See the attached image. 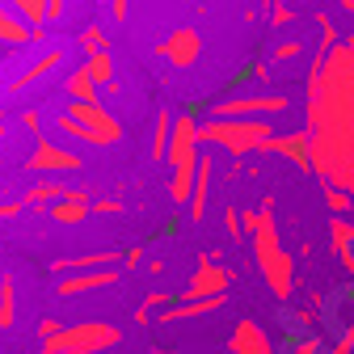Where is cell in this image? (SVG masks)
Wrapping results in <instances>:
<instances>
[{
	"label": "cell",
	"instance_id": "ee69618b",
	"mask_svg": "<svg viewBox=\"0 0 354 354\" xmlns=\"http://www.w3.org/2000/svg\"><path fill=\"white\" fill-rule=\"evenodd\" d=\"M160 354H177V350H160Z\"/></svg>",
	"mask_w": 354,
	"mask_h": 354
},
{
	"label": "cell",
	"instance_id": "1f68e13d",
	"mask_svg": "<svg viewBox=\"0 0 354 354\" xmlns=\"http://www.w3.org/2000/svg\"><path fill=\"white\" fill-rule=\"evenodd\" d=\"M169 304H173V299H169V291H148L140 308H148V313H152V308H169Z\"/></svg>",
	"mask_w": 354,
	"mask_h": 354
},
{
	"label": "cell",
	"instance_id": "836d02e7",
	"mask_svg": "<svg viewBox=\"0 0 354 354\" xmlns=\"http://www.w3.org/2000/svg\"><path fill=\"white\" fill-rule=\"evenodd\" d=\"M21 211H26V203H21V198H13V203H0V219H17Z\"/></svg>",
	"mask_w": 354,
	"mask_h": 354
},
{
	"label": "cell",
	"instance_id": "9a60e30c",
	"mask_svg": "<svg viewBox=\"0 0 354 354\" xmlns=\"http://www.w3.org/2000/svg\"><path fill=\"white\" fill-rule=\"evenodd\" d=\"M211 173H215V160L211 156H198V177H194V194H190V219L198 224L203 211H207V194H211Z\"/></svg>",
	"mask_w": 354,
	"mask_h": 354
},
{
	"label": "cell",
	"instance_id": "f35d334b",
	"mask_svg": "<svg viewBox=\"0 0 354 354\" xmlns=\"http://www.w3.org/2000/svg\"><path fill=\"white\" fill-rule=\"evenodd\" d=\"M321 354H354V346H346V342H329Z\"/></svg>",
	"mask_w": 354,
	"mask_h": 354
},
{
	"label": "cell",
	"instance_id": "44dd1931",
	"mask_svg": "<svg viewBox=\"0 0 354 354\" xmlns=\"http://www.w3.org/2000/svg\"><path fill=\"white\" fill-rule=\"evenodd\" d=\"M9 5H13V13H17L30 30H38L42 21H47V13H51V9H47V0H9Z\"/></svg>",
	"mask_w": 354,
	"mask_h": 354
},
{
	"label": "cell",
	"instance_id": "7c38bea8",
	"mask_svg": "<svg viewBox=\"0 0 354 354\" xmlns=\"http://www.w3.org/2000/svg\"><path fill=\"white\" fill-rule=\"evenodd\" d=\"M228 350L232 354H279L274 350V342H270V333H266L257 321H236V329H232V337H228Z\"/></svg>",
	"mask_w": 354,
	"mask_h": 354
},
{
	"label": "cell",
	"instance_id": "8992f818",
	"mask_svg": "<svg viewBox=\"0 0 354 354\" xmlns=\"http://www.w3.org/2000/svg\"><path fill=\"white\" fill-rule=\"evenodd\" d=\"M198 144H203V136H198V122H194V114H177L173 118V140H169V152H165V160L173 165V169H186V165H198Z\"/></svg>",
	"mask_w": 354,
	"mask_h": 354
},
{
	"label": "cell",
	"instance_id": "30bf717a",
	"mask_svg": "<svg viewBox=\"0 0 354 354\" xmlns=\"http://www.w3.org/2000/svg\"><path fill=\"white\" fill-rule=\"evenodd\" d=\"M118 279H122V266H110V270H80V274H64V279L55 283V291H59L64 299H72V295L97 291V287H114Z\"/></svg>",
	"mask_w": 354,
	"mask_h": 354
},
{
	"label": "cell",
	"instance_id": "ab89813d",
	"mask_svg": "<svg viewBox=\"0 0 354 354\" xmlns=\"http://www.w3.org/2000/svg\"><path fill=\"white\" fill-rule=\"evenodd\" d=\"M47 9H51L47 21H59V17H64V0H47Z\"/></svg>",
	"mask_w": 354,
	"mask_h": 354
},
{
	"label": "cell",
	"instance_id": "b9f144b4",
	"mask_svg": "<svg viewBox=\"0 0 354 354\" xmlns=\"http://www.w3.org/2000/svg\"><path fill=\"white\" fill-rule=\"evenodd\" d=\"M342 9H350V13H354V0H342Z\"/></svg>",
	"mask_w": 354,
	"mask_h": 354
},
{
	"label": "cell",
	"instance_id": "4dcf8cb0",
	"mask_svg": "<svg viewBox=\"0 0 354 354\" xmlns=\"http://www.w3.org/2000/svg\"><path fill=\"white\" fill-rule=\"evenodd\" d=\"M93 215H122L118 198H93Z\"/></svg>",
	"mask_w": 354,
	"mask_h": 354
},
{
	"label": "cell",
	"instance_id": "603a6c76",
	"mask_svg": "<svg viewBox=\"0 0 354 354\" xmlns=\"http://www.w3.org/2000/svg\"><path fill=\"white\" fill-rule=\"evenodd\" d=\"M169 140H173V114L160 110V114H156V131H152V160H165Z\"/></svg>",
	"mask_w": 354,
	"mask_h": 354
},
{
	"label": "cell",
	"instance_id": "7402d4cb",
	"mask_svg": "<svg viewBox=\"0 0 354 354\" xmlns=\"http://www.w3.org/2000/svg\"><path fill=\"white\" fill-rule=\"evenodd\" d=\"M68 93H72V102H97V84H93V76H88L84 68H76L68 80Z\"/></svg>",
	"mask_w": 354,
	"mask_h": 354
},
{
	"label": "cell",
	"instance_id": "74e56055",
	"mask_svg": "<svg viewBox=\"0 0 354 354\" xmlns=\"http://www.w3.org/2000/svg\"><path fill=\"white\" fill-rule=\"evenodd\" d=\"M21 127L26 131H38V110H21Z\"/></svg>",
	"mask_w": 354,
	"mask_h": 354
},
{
	"label": "cell",
	"instance_id": "7dc6e473",
	"mask_svg": "<svg viewBox=\"0 0 354 354\" xmlns=\"http://www.w3.org/2000/svg\"><path fill=\"white\" fill-rule=\"evenodd\" d=\"M0 114H5V110H0Z\"/></svg>",
	"mask_w": 354,
	"mask_h": 354
},
{
	"label": "cell",
	"instance_id": "484cf974",
	"mask_svg": "<svg viewBox=\"0 0 354 354\" xmlns=\"http://www.w3.org/2000/svg\"><path fill=\"white\" fill-rule=\"evenodd\" d=\"M321 350H325L321 333H291V342H287V354H321Z\"/></svg>",
	"mask_w": 354,
	"mask_h": 354
},
{
	"label": "cell",
	"instance_id": "d6986e66",
	"mask_svg": "<svg viewBox=\"0 0 354 354\" xmlns=\"http://www.w3.org/2000/svg\"><path fill=\"white\" fill-rule=\"evenodd\" d=\"M329 245H333L337 257L354 249V219H346V215H333L329 219Z\"/></svg>",
	"mask_w": 354,
	"mask_h": 354
},
{
	"label": "cell",
	"instance_id": "f6af8a7d",
	"mask_svg": "<svg viewBox=\"0 0 354 354\" xmlns=\"http://www.w3.org/2000/svg\"><path fill=\"white\" fill-rule=\"evenodd\" d=\"M274 5H287V0H274Z\"/></svg>",
	"mask_w": 354,
	"mask_h": 354
},
{
	"label": "cell",
	"instance_id": "7bdbcfd3",
	"mask_svg": "<svg viewBox=\"0 0 354 354\" xmlns=\"http://www.w3.org/2000/svg\"><path fill=\"white\" fill-rule=\"evenodd\" d=\"M0 144H5V127H0Z\"/></svg>",
	"mask_w": 354,
	"mask_h": 354
},
{
	"label": "cell",
	"instance_id": "8d00e7d4",
	"mask_svg": "<svg viewBox=\"0 0 354 354\" xmlns=\"http://www.w3.org/2000/svg\"><path fill=\"white\" fill-rule=\"evenodd\" d=\"M127 9H131V0H110V13H114L118 21H127Z\"/></svg>",
	"mask_w": 354,
	"mask_h": 354
},
{
	"label": "cell",
	"instance_id": "bcb514c9",
	"mask_svg": "<svg viewBox=\"0 0 354 354\" xmlns=\"http://www.w3.org/2000/svg\"><path fill=\"white\" fill-rule=\"evenodd\" d=\"M102 5H110V0H102Z\"/></svg>",
	"mask_w": 354,
	"mask_h": 354
},
{
	"label": "cell",
	"instance_id": "4fadbf2b",
	"mask_svg": "<svg viewBox=\"0 0 354 354\" xmlns=\"http://www.w3.org/2000/svg\"><path fill=\"white\" fill-rule=\"evenodd\" d=\"M329 329H333V342L354 346V287L329 299Z\"/></svg>",
	"mask_w": 354,
	"mask_h": 354
},
{
	"label": "cell",
	"instance_id": "60d3db41",
	"mask_svg": "<svg viewBox=\"0 0 354 354\" xmlns=\"http://www.w3.org/2000/svg\"><path fill=\"white\" fill-rule=\"evenodd\" d=\"M30 42H34V47H42V42H47V30H42V26H38V30H30Z\"/></svg>",
	"mask_w": 354,
	"mask_h": 354
},
{
	"label": "cell",
	"instance_id": "277c9868",
	"mask_svg": "<svg viewBox=\"0 0 354 354\" xmlns=\"http://www.w3.org/2000/svg\"><path fill=\"white\" fill-rule=\"evenodd\" d=\"M283 110H291V97H287V93L224 97V102H215V106H211L215 118H270V114H283Z\"/></svg>",
	"mask_w": 354,
	"mask_h": 354
},
{
	"label": "cell",
	"instance_id": "d590c367",
	"mask_svg": "<svg viewBox=\"0 0 354 354\" xmlns=\"http://www.w3.org/2000/svg\"><path fill=\"white\" fill-rule=\"evenodd\" d=\"M140 261H144V249H127V253H122V266H127V270H136Z\"/></svg>",
	"mask_w": 354,
	"mask_h": 354
},
{
	"label": "cell",
	"instance_id": "3957f363",
	"mask_svg": "<svg viewBox=\"0 0 354 354\" xmlns=\"http://www.w3.org/2000/svg\"><path fill=\"white\" fill-rule=\"evenodd\" d=\"M122 342V333L106 321H80V325H64L51 342H42L38 354H97V350H114Z\"/></svg>",
	"mask_w": 354,
	"mask_h": 354
},
{
	"label": "cell",
	"instance_id": "5bb4252c",
	"mask_svg": "<svg viewBox=\"0 0 354 354\" xmlns=\"http://www.w3.org/2000/svg\"><path fill=\"white\" fill-rule=\"evenodd\" d=\"M59 64H64V51H59V47H51V51L42 55V59H34V64H30V68H26V72H21L17 80H9V88H13V93H21L26 84H38L42 76H51V72H55Z\"/></svg>",
	"mask_w": 354,
	"mask_h": 354
},
{
	"label": "cell",
	"instance_id": "e0dca14e",
	"mask_svg": "<svg viewBox=\"0 0 354 354\" xmlns=\"http://www.w3.org/2000/svg\"><path fill=\"white\" fill-rule=\"evenodd\" d=\"M0 42H5V47H26L30 42V26L9 9H0Z\"/></svg>",
	"mask_w": 354,
	"mask_h": 354
},
{
	"label": "cell",
	"instance_id": "ac0fdd59",
	"mask_svg": "<svg viewBox=\"0 0 354 354\" xmlns=\"http://www.w3.org/2000/svg\"><path fill=\"white\" fill-rule=\"evenodd\" d=\"M17 325V283L9 274H0V329Z\"/></svg>",
	"mask_w": 354,
	"mask_h": 354
},
{
	"label": "cell",
	"instance_id": "2e32d148",
	"mask_svg": "<svg viewBox=\"0 0 354 354\" xmlns=\"http://www.w3.org/2000/svg\"><path fill=\"white\" fill-rule=\"evenodd\" d=\"M72 190L64 186V182H38V186H30L26 194H21V203L26 207H55L59 198H68Z\"/></svg>",
	"mask_w": 354,
	"mask_h": 354
},
{
	"label": "cell",
	"instance_id": "52a82bcc",
	"mask_svg": "<svg viewBox=\"0 0 354 354\" xmlns=\"http://www.w3.org/2000/svg\"><path fill=\"white\" fill-rule=\"evenodd\" d=\"M84 160L72 152V148H59L55 140H47V136H38L34 140V152L26 156V169L30 173H76Z\"/></svg>",
	"mask_w": 354,
	"mask_h": 354
},
{
	"label": "cell",
	"instance_id": "e575fe53",
	"mask_svg": "<svg viewBox=\"0 0 354 354\" xmlns=\"http://www.w3.org/2000/svg\"><path fill=\"white\" fill-rule=\"evenodd\" d=\"M274 26H291L295 21V13H291V5H274V17H270Z\"/></svg>",
	"mask_w": 354,
	"mask_h": 354
},
{
	"label": "cell",
	"instance_id": "8fae6325",
	"mask_svg": "<svg viewBox=\"0 0 354 354\" xmlns=\"http://www.w3.org/2000/svg\"><path fill=\"white\" fill-rule=\"evenodd\" d=\"M266 152H274V156H283V160H291V165H299V169L313 173V136H308V131H287V136H274L270 144H266Z\"/></svg>",
	"mask_w": 354,
	"mask_h": 354
},
{
	"label": "cell",
	"instance_id": "d4e9b609",
	"mask_svg": "<svg viewBox=\"0 0 354 354\" xmlns=\"http://www.w3.org/2000/svg\"><path fill=\"white\" fill-rule=\"evenodd\" d=\"M84 72L93 76V84H114V59H110V51L93 55V59L84 64Z\"/></svg>",
	"mask_w": 354,
	"mask_h": 354
},
{
	"label": "cell",
	"instance_id": "6da1fadb",
	"mask_svg": "<svg viewBox=\"0 0 354 354\" xmlns=\"http://www.w3.org/2000/svg\"><path fill=\"white\" fill-rule=\"evenodd\" d=\"M245 219V232L253 241V257H257V270L266 274L274 299H291L295 291V257L283 249L279 241V219H274V198H266L257 211H241Z\"/></svg>",
	"mask_w": 354,
	"mask_h": 354
},
{
	"label": "cell",
	"instance_id": "ba28073f",
	"mask_svg": "<svg viewBox=\"0 0 354 354\" xmlns=\"http://www.w3.org/2000/svg\"><path fill=\"white\" fill-rule=\"evenodd\" d=\"M236 283V270L228 266H198L190 274V283L182 287V299H215V295H228V287Z\"/></svg>",
	"mask_w": 354,
	"mask_h": 354
},
{
	"label": "cell",
	"instance_id": "cb8c5ba5",
	"mask_svg": "<svg viewBox=\"0 0 354 354\" xmlns=\"http://www.w3.org/2000/svg\"><path fill=\"white\" fill-rule=\"evenodd\" d=\"M55 127L64 131V136H72V140H80V144H93V148H102V140L93 136L88 127H80L76 118H68V114H55Z\"/></svg>",
	"mask_w": 354,
	"mask_h": 354
},
{
	"label": "cell",
	"instance_id": "7a4b0ae2",
	"mask_svg": "<svg viewBox=\"0 0 354 354\" xmlns=\"http://www.w3.org/2000/svg\"><path fill=\"white\" fill-rule=\"evenodd\" d=\"M198 136L215 148H224L228 156H249V152H266L274 131L266 118H211L198 127Z\"/></svg>",
	"mask_w": 354,
	"mask_h": 354
},
{
	"label": "cell",
	"instance_id": "83f0119b",
	"mask_svg": "<svg viewBox=\"0 0 354 354\" xmlns=\"http://www.w3.org/2000/svg\"><path fill=\"white\" fill-rule=\"evenodd\" d=\"M325 203H329V211H333V215H350L354 194H350V190H333V186H325Z\"/></svg>",
	"mask_w": 354,
	"mask_h": 354
},
{
	"label": "cell",
	"instance_id": "d6a6232c",
	"mask_svg": "<svg viewBox=\"0 0 354 354\" xmlns=\"http://www.w3.org/2000/svg\"><path fill=\"white\" fill-rule=\"evenodd\" d=\"M59 329H64V325H59L55 317H42V321H38V337H42V342H51Z\"/></svg>",
	"mask_w": 354,
	"mask_h": 354
},
{
	"label": "cell",
	"instance_id": "5b68a950",
	"mask_svg": "<svg viewBox=\"0 0 354 354\" xmlns=\"http://www.w3.org/2000/svg\"><path fill=\"white\" fill-rule=\"evenodd\" d=\"M64 114H68V118H76L80 127L93 131V136L102 140V148H110V144H118V140H122V122H118L102 102H72Z\"/></svg>",
	"mask_w": 354,
	"mask_h": 354
},
{
	"label": "cell",
	"instance_id": "f1b7e54d",
	"mask_svg": "<svg viewBox=\"0 0 354 354\" xmlns=\"http://www.w3.org/2000/svg\"><path fill=\"white\" fill-rule=\"evenodd\" d=\"M224 228H228V236H241V232H245V219H241V211H236V207H228V211H224Z\"/></svg>",
	"mask_w": 354,
	"mask_h": 354
},
{
	"label": "cell",
	"instance_id": "ffe728a7",
	"mask_svg": "<svg viewBox=\"0 0 354 354\" xmlns=\"http://www.w3.org/2000/svg\"><path fill=\"white\" fill-rule=\"evenodd\" d=\"M194 177H198V165L173 169V182H169V198H173V203H190V194H194Z\"/></svg>",
	"mask_w": 354,
	"mask_h": 354
},
{
	"label": "cell",
	"instance_id": "4316f807",
	"mask_svg": "<svg viewBox=\"0 0 354 354\" xmlns=\"http://www.w3.org/2000/svg\"><path fill=\"white\" fill-rule=\"evenodd\" d=\"M106 47H110V38H106L97 26H84V30H80V51H84L88 59H93V55H102Z\"/></svg>",
	"mask_w": 354,
	"mask_h": 354
},
{
	"label": "cell",
	"instance_id": "9c48e42d",
	"mask_svg": "<svg viewBox=\"0 0 354 354\" xmlns=\"http://www.w3.org/2000/svg\"><path fill=\"white\" fill-rule=\"evenodd\" d=\"M156 51H160L173 68H194V64H198V55H203V34H198V30H190V26H182V30H173Z\"/></svg>",
	"mask_w": 354,
	"mask_h": 354
},
{
	"label": "cell",
	"instance_id": "f546056e",
	"mask_svg": "<svg viewBox=\"0 0 354 354\" xmlns=\"http://www.w3.org/2000/svg\"><path fill=\"white\" fill-rule=\"evenodd\" d=\"M304 51V42L299 38H287V42H279V51H274V59H295Z\"/></svg>",
	"mask_w": 354,
	"mask_h": 354
}]
</instances>
